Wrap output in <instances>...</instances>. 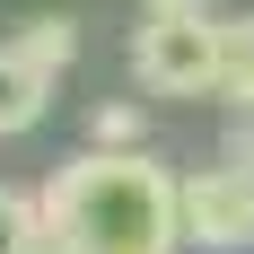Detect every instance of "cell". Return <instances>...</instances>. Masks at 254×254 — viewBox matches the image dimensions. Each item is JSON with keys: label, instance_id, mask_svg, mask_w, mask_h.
<instances>
[{"label": "cell", "instance_id": "obj_5", "mask_svg": "<svg viewBox=\"0 0 254 254\" xmlns=\"http://www.w3.org/2000/svg\"><path fill=\"white\" fill-rule=\"evenodd\" d=\"M219 105L254 114V18H219Z\"/></svg>", "mask_w": 254, "mask_h": 254}, {"label": "cell", "instance_id": "obj_4", "mask_svg": "<svg viewBox=\"0 0 254 254\" xmlns=\"http://www.w3.org/2000/svg\"><path fill=\"white\" fill-rule=\"evenodd\" d=\"M44 114H53V70H44V62H26V53L0 35V140L35 131Z\"/></svg>", "mask_w": 254, "mask_h": 254}, {"label": "cell", "instance_id": "obj_10", "mask_svg": "<svg viewBox=\"0 0 254 254\" xmlns=\"http://www.w3.org/2000/svg\"><path fill=\"white\" fill-rule=\"evenodd\" d=\"M44 254H62V246H53V237H44Z\"/></svg>", "mask_w": 254, "mask_h": 254}, {"label": "cell", "instance_id": "obj_2", "mask_svg": "<svg viewBox=\"0 0 254 254\" xmlns=\"http://www.w3.org/2000/svg\"><path fill=\"white\" fill-rule=\"evenodd\" d=\"M131 79L149 97H210L219 88V18L210 9H149L131 26Z\"/></svg>", "mask_w": 254, "mask_h": 254}, {"label": "cell", "instance_id": "obj_7", "mask_svg": "<svg viewBox=\"0 0 254 254\" xmlns=\"http://www.w3.org/2000/svg\"><path fill=\"white\" fill-rule=\"evenodd\" d=\"M44 193H18V184H0V254H44Z\"/></svg>", "mask_w": 254, "mask_h": 254}, {"label": "cell", "instance_id": "obj_9", "mask_svg": "<svg viewBox=\"0 0 254 254\" xmlns=\"http://www.w3.org/2000/svg\"><path fill=\"white\" fill-rule=\"evenodd\" d=\"M149 9H210V0H149Z\"/></svg>", "mask_w": 254, "mask_h": 254}, {"label": "cell", "instance_id": "obj_6", "mask_svg": "<svg viewBox=\"0 0 254 254\" xmlns=\"http://www.w3.org/2000/svg\"><path fill=\"white\" fill-rule=\"evenodd\" d=\"M9 44H18L26 62H44V70L62 79V70L79 62V18H62V9H35V18H18V35H9Z\"/></svg>", "mask_w": 254, "mask_h": 254}, {"label": "cell", "instance_id": "obj_3", "mask_svg": "<svg viewBox=\"0 0 254 254\" xmlns=\"http://www.w3.org/2000/svg\"><path fill=\"white\" fill-rule=\"evenodd\" d=\"M176 210H184V246H210V254L254 246V176L228 158L202 176H176Z\"/></svg>", "mask_w": 254, "mask_h": 254}, {"label": "cell", "instance_id": "obj_1", "mask_svg": "<svg viewBox=\"0 0 254 254\" xmlns=\"http://www.w3.org/2000/svg\"><path fill=\"white\" fill-rule=\"evenodd\" d=\"M44 228L62 254H176L184 246V210L176 176L140 149H88L70 167H53L44 184Z\"/></svg>", "mask_w": 254, "mask_h": 254}, {"label": "cell", "instance_id": "obj_8", "mask_svg": "<svg viewBox=\"0 0 254 254\" xmlns=\"http://www.w3.org/2000/svg\"><path fill=\"white\" fill-rule=\"evenodd\" d=\"M97 140L105 149H140V105H97Z\"/></svg>", "mask_w": 254, "mask_h": 254}]
</instances>
